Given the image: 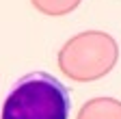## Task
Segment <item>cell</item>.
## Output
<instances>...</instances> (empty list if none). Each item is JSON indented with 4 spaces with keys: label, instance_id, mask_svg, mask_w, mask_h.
Returning a JSON list of instances; mask_svg holds the SVG:
<instances>
[{
    "label": "cell",
    "instance_id": "cell-1",
    "mask_svg": "<svg viewBox=\"0 0 121 119\" xmlns=\"http://www.w3.org/2000/svg\"><path fill=\"white\" fill-rule=\"evenodd\" d=\"M69 89L48 71H28L2 100L0 119H69Z\"/></svg>",
    "mask_w": 121,
    "mask_h": 119
}]
</instances>
